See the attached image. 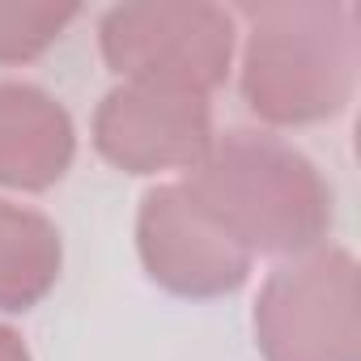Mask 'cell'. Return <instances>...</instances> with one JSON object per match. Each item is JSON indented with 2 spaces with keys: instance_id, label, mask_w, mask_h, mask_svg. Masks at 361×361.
Instances as JSON below:
<instances>
[{
  "instance_id": "6da1fadb",
  "label": "cell",
  "mask_w": 361,
  "mask_h": 361,
  "mask_svg": "<svg viewBox=\"0 0 361 361\" xmlns=\"http://www.w3.org/2000/svg\"><path fill=\"white\" fill-rule=\"evenodd\" d=\"M192 196L251 251L306 255L331 230V188L289 140L255 128L213 136L204 161L183 178Z\"/></svg>"
},
{
  "instance_id": "7a4b0ae2",
  "label": "cell",
  "mask_w": 361,
  "mask_h": 361,
  "mask_svg": "<svg viewBox=\"0 0 361 361\" xmlns=\"http://www.w3.org/2000/svg\"><path fill=\"white\" fill-rule=\"evenodd\" d=\"M243 98L264 123H319L340 115L357 90V22L340 0H272L238 9Z\"/></svg>"
},
{
  "instance_id": "3957f363",
  "label": "cell",
  "mask_w": 361,
  "mask_h": 361,
  "mask_svg": "<svg viewBox=\"0 0 361 361\" xmlns=\"http://www.w3.org/2000/svg\"><path fill=\"white\" fill-rule=\"evenodd\" d=\"M264 361H361V285L340 247L276 264L255 302Z\"/></svg>"
},
{
  "instance_id": "277c9868",
  "label": "cell",
  "mask_w": 361,
  "mask_h": 361,
  "mask_svg": "<svg viewBox=\"0 0 361 361\" xmlns=\"http://www.w3.org/2000/svg\"><path fill=\"white\" fill-rule=\"evenodd\" d=\"M98 43L123 81L213 94L234 60V13L209 0H132L98 22Z\"/></svg>"
},
{
  "instance_id": "5b68a950",
  "label": "cell",
  "mask_w": 361,
  "mask_h": 361,
  "mask_svg": "<svg viewBox=\"0 0 361 361\" xmlns=\"http://www.w3.org/2000/svg\"><path fill=\"white\" fill-rule=\"evenodd\" d=\"M136 247L153 285L178 298H221L251 276V251L192 196L188 183L145 192L136 213Z\"/></svg>"
},
{
  "instance_id": "8992f818",
  "label": "cell",
  "mask_w": 361,
  "mask_h": 361,
  "mask_svg": "<svg viewBox=\"0 0 361 361\" xmlns=\"http://www.w3.org/2000/svg\"><path fill=\"white\" fill-rule=\"evenodd\" d=\"M209 94L123 81L94 111L98 153L128 174L196 170L213 145Z\"/></svg>"
},
{
  "instance_id": "52a82bcc",
  "label": "cell",
  "mask_w": 361,
  "mask_h": 361,
  "mask_svg": "<svg viewBox=\"0 0 361 361\" xmlns=\"http://www.w3.org/2000/svg\"><path fill=\"white\" fill-rule=\"evenodd\" d=\"M77 132L68 111L39 85H0V188L43 192L73 166Z\"/></svg>"
},
{
  "instance_id": "ba28073f",
  "label": "cell",
  "mask_w": 361,
  "mask_h": 361,
  "mask_svg": "<svg viewBox=\"0 0 361 361\" xmlns=\"http://www.w3.org/2000/svg\"><path fill=\"white\" fill-rule=\"evenodd\" d=\"M64 264V243L51 217L0 200V310L18 314L39 306Z\"/></svg>"
},
{
  "instance_id": "9c48e42d",
  "label": "cell",
  "mask_w": 361,
  "mask_h": 361,
  "mask_svg": "<svg viewBox=\"0 0 361 361\" xmlns=\"http://www.w3.org/2000/svg\"><path fill=\"white\" fill-rule=\"evenodd\" d=\"M77 18V5H43V0H0V64H22L47 51L64 26Z\"/></svg>"
},
{
  "instance_id": "30bf717a",
  "label": "cell",
  "mask_w": 361,
  "mask_h": 361,
  "mask_svg": "<svg viewBox=\"0 0 361 361\" xmlns=\"http://www.w3.org/2000/svg\"><path fill=\"white\" fill-rule=\"evenodd\" d=\"M0 361H30L26 340H22L13 327H5V323H0Z\"/></svg>"
}]
</instances>
